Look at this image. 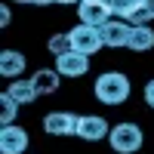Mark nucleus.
<instances>
[{
    "mask_svg": "<svg viewBox=\"0 0 154 154\" xmlns=\"http://www.w3.org/2000/svg\"><path fill=\"white\" fill-rule=\"evenodd\" d=\"M130 77L120 74V71H105V74H99L96 77V86H93V93L96 99L102 102V105H123L126 99H130Z\"/></svg>",
    "mask_w": 154,
    "mask_h": 154,
    "instance_id": "nucleus-1",
    "label": "nucleus"
},
{
    "mask_svg": "<svg viewBox=\"0 0 154 154\" xmlns=\"http://www.w3.org/2000/svg\"><path fill=\"white\" fill-rule=\"evenodd\" d=\"M108 142H111V148L117 151V154H136L139 148H142L145 136H142V126H136V123H130V120H126V123L111 126Z\"/></svg>",
    "mask_w": 154,
    "mask_h": 154,
    "instance_id": "nucleus-2",
    "label": "nucleus"
},
{
    "mask_svg": "<svg viewBox=\"0 0 154 154\" xmlns=\"http://www.w3.org/2000/svg\"><path fill=\"white\" fill-rule=\"evenodd\" d=\"M71 37V49L74 53H83V56H96L102 46V37H99V28H93V25H77V28L68 31Z\"/></svg>",
    "mask_w": 154,
    "mask_h": 154,
    "instance_id": "nucleus-3",
    "label": "nucleus"
},
{
    "mask_svg": "<svg viewBox=\"0 0 154 154\" xmlns=\"http://www.w3.org/2000/svg\"><path fill=\"white\" fill-rule=\"evenodd\" d=\"M130 34H133V25L123 22V19H111L99 28L102 43L111 46V49H120V46H130Z\"/></svg>",
    "mask_w": 154,
    "mask_h": 154,
    "instance_id": "nucleus-4",
    "label": "nucleus"
},
{
    "mask_svg": "<svg viewBox=\"0 0 154 154\" xmlns=\"http://www.w3.org/2000/svg\"><path fill=\"white\" fill-rule=\"evenodd\" d=\"M77 123L80 117L71 111H49L43 117V130L49 136H77Z\"/></svg>",
    "mask_w": 154,
    "mask_h": 154,
    "instance_id": "nucleus-5",
    "label": "nucleus"
},
{
    "mask_svg": "<svg viewBox=\"0 0 154 154\" xmlns=\"http://www.w3.org/2000/svg\"><path fill=\"white\" fill-rule=\"evenodd\" d=\"M77 16H80V25H93V28H102L105 22L114 19V12L108 3H96V0H80L77 3Z\"/></svg>",
    "mask_w": 154,
    "mask_h": 154,
    "instance_id": "nucleus-6",
    "label": "nucleus"
},
{
    "mask_svg": "<svg viewBox=\"0 0 154 154\" xmlns=\"http://www.w3.org/2000/svg\"><path fill=\"white\" fill-rule=\"evenodd\" d=\"M108 133H111V126L99 114H83L80 123H77V136L83 142H102V139H108Z\"/></svg>",
    "mask_w": 154,
    "mask_h": 154,
    "instance_id": "nucleus-7",
    "label": "nucleus"
},
{
    "mask_svg": "<svg viewBox=\"0 0 154 154\" xmlns=\"http://www.w3.org/2000/svg\"><path fill=\"white\" fill-rule=\"evenodd\" d=\"M28 151V133L19 123H9L0 130V154H25Z\"/></svg>",
    "mask_w": 154,
    "mask_h": 154,
    "instance_id": "nucleus-8",
    "label": "nucleus"
},
{
    "mask_svg": "<svg viewBox=\"0 0 154 154\" xmlns=\"http://www.w3.org/2000/svg\"><path fill=\"white\" fill-rule=\"evenodd\" d=\"M56 71L62 74V77H83L86 71H89V56H83V53H65V56H59L56 59Z\"/></svg>",
    "mask_w": 154,
    "mask_h": 154,
    "instance_id": "nucleus-9",
    "label": "nucleus"
},
{
    "mask_svg": "<svg viewBox=\"0 0 154 154\" xmlns=\"http://www.w3.org/2000/svg\"><path fill=\"white\" fill-rule=\"evenodd\" d=\"M22 71H25V56L19 49H3L0 53V74L9 77V80H19Z\"/></svg>",
    "mask_w": 154,
    "mask_h": 154,
    "instance_id": "nucleus-10",
    "label": "nucleus"
},
{
    "mask_svg": "<svg viewBox=\"0 0 154 154\" xmlns=\"http://www.w3.org/2000/svg\"><path fill=\"white\" fill-rule=\"evenodd\" d=\"M59 71H49V68H40V71H34L31 74V83H34V89H37V96H53V93H59Z\"/></svg>",
    "mask_w": 154,
    "mask_h": 154,
    "instance_id": "nucleus-11",
    "label": "nucleus"
},
{
    "mask_svg": "<svg viewBox=\"0 0 154 154\" xmlns=\"http://www.w3.org/2000/svg\"><path fill=\"white\" fill-rule=\"evenodd\" d=\"M6 96L16 102V105H31V102L37 99V89H34L31 80H22V77H19V80H12V83H9Z\"/></svg>",
    "mask_w": 154,
    "mask_h": 154,
    "instance_id": "nucleus-12",
    "label": "nucleus"
},
{
    "mask_svg": "<svg viewBox=\"0 0 154 154\" xmlns=\"http://www.w3.org/2000/svg\"><path fill=\"white\" fill-rule=\"evenodd\" d=\"M130 49H136V53H148V49H154V28H151V25H133Z\"/></svg>",
    "mask_w": 154,
    "mask_h": 154,
    "instance_id": "nucleus-13",
    "label": "nucleus"
},
{
    "mask_svg": "<svg viewBox=\"0 0 154 154\" xmlns=\"http://www.w3.org/2000/svg\"><path fill=\"white\" fill-rule=\"evenodd\" d=\"M139 6H142V0H114L111 3V12H114V19H123V22H130Z\"/></svg>",
    "mask_w": 154,
    "mask_h": 154,
    "instance_id": "nucleus-14",
    "label": "nucleus"
},
{
    "mask_svg": "<svg viewBox=\"0 0 154 154\" xmlns=\"http://www.w3.org/2000/svg\"><path fill=\"white\" fill-rule=\"evenodd\" d=\"M46 46H49V53H53L56 59H59V56H65V53H71V37H68V31L53 34V37L46 40Z\"/></svg>",
    "mask_w": 154,
    "mask_h": 154,
    "instance_id": "nucleus-15",
    "label": "nucleus"
},
{
    "mask_svg": "<svg viewBox=\"0 0 154 154\" xmlns=\"http://www.w3.org/2000/svg\"><path fill=\"white\" fill-rule=\"evenodd\" d=\"M151 22H154V0H142V6L130 19V25H151Z\"/></svg>",
    "mask_w": 154,
    "mask_h": 154,
    "instance_id": "nucleus-16",
    "label": "nucleus"
},
{
    "mask_svg": "<svg viewBox=\"0 0 154 154\" xmlns=\"http://www.w3.org/2000/svg\"><path fill=\"white\" fill-rule=\"evenodd\" d=\"M0 105H3V108H0V120H3V126H9L12 117H16V111H19V105H16V102H12L6 93L0 96Z\"/></svg>",
    "mask_w": 154,
    "mask_h": 154,
    "instance_id": "nucleus-17",
    "label": "nucleus"
},
{
    "mask_svg": "<svg viewBox=\"0 0 154 154\" xmlns=\"http://www.w3.org/2000/svg\"><path fill=\"white\" fill-rule=\"evenodd\" d=\"M145 102L154 108V80H148V86H145Z\"/></svg>",
    "mask_w": 154,
    "mask_h": 154,
    "instance_id": "nucleus-18",
    "label": "nucleus"
},
{
    "mask_svg": "<svg viewBox=\"0 0 154 154\" xmlns=\"http://www.w3.org/2000/svg\"><path fill=\"white\" fill-rule=\"evenodd\" d=\"M0 25H3V28L9 25V6H3V9H0Z\"/></svg>",
    "mask_w": 154,
    "mask_h": 154,
    "instance_id": "nucleus-19",
    "label": "nucleus"
},
{
    "mask_svg": "<svg viewBox=\"0 0 154 154\" xmlns=\"http://www.w3.org/2000/svg\"><path fill=\"white\" fill-rule=\"evenodd\" d=\"M34 6H49V3H56V0H31Z\"/></svg>",
    "mask_w": 154,
    "mask_h": 154,
    "instance_id": "nucleus-20",
    "label": "nucleus"
},
{
    "mask_svg": "<svg viewBox=\"0 0 154 154\" xmlns=\"http://www.w3.org/2000/svg\"><path fill=\"white\" fill-rule=\"evenodd\" d=\"M56 3H65V6H71V3H80V0H56Z\"/></svg>",
    "mask_w": 154,
    "mask_h": 154,
    "instance_id": "nucleus-21",
    "label": "nucleus"
},
{
    "mask_svg": "<svg viewBox=\"0 0 154 154\" xmlns=\"http://www.w3.org/2000/svg\"><path fill=\"white\" fill-rule=\"evenodd\" d=\"M96 3H108V6H111V3H114V0H96Z\"/></svg>",
    "mask_w": 154,
    "mask_h": 154,
    "instance_id": "nucleus-22",
    "label": "nucleus"
},
{
    "mask_svg": "<svg viewBox=\"0 0 154 154\" xmlns=\"http://www.w3.org/2000/svg\"><path fill=\"white\" fill-rule=\"evenodd\" d=\"M12 3H31V0H12Z\"/></svg>",
    "mask_w": 154,
    "mask_h": 154,
    "instance_id": "nucleus-23",
    "label": "nucleus"
}]
</instances>
